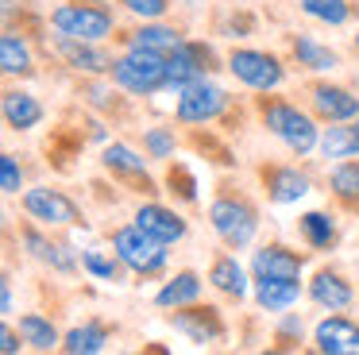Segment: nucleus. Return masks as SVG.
<instances>
[{
    "label": "nucleus",
    "mask_w": 359,
    "mask_h": 355,
    "mask_svg": "<svg viewBox=\"0 0 359 355\" xmlns=\"http://www.w3.org/2000/svg\"><path fill=\"white\" fill-rule=\"evenodd\" d=\"M251 108H255L259 128H263L271 139H278L294 159H309V154H317L320 128H325V123H320L309 108H302L297 100H290V97H278V93H255V105Z\"/></svg>",
    "instance_id": "nucleus-1"
},
{
    "label": "nucleus",
    "mask_w": 359,
    "mask_h": 355,
    "mask_svg": "<svg viewBox=\"0 0 359 355\" xmlns=\"http://www.w3.org/2000/svg\"><path fill=\"white\" fill-rule=\"evenodd\" d=\"M205 220H209L212 236L220 239V247H228V251H248L259 236L263 213H259V205L240 185L220 182L212 201H209V208H205Z\"/></svg>",
    "instance_id": "nucleus-2"
},
{
    "label": "nucleus",
    "mask_w": 359,
    "mask_h": 355,
    "mask_svg": "<svg viewBox=\"0 0 359 355\" xmlns=\"http://www.w3.org/2000/svg\"><path fill=\"white\" fill-rule=\"evenodd\" d=\"M47 31L86 39V43H109L116 39L120 20L109 0H58L47 12Z\"/></svg>",
    "instance_id": "nucleus-3"
},
{
    "label": "nucleus",
    "mask_w": 359,
    "mask_h": 355,
    "mask_svg": "<svg viewBox=\"0 0 359 355\" xmlns=\"http://www.w3.org/2000/svg\"><path fill=\"white\" fill-rule=\"evenodd\" d=\"M109 247L120 255V262L132 270V278H143V282L163 278L166 270H170V247H166L163 239H155L151 232H143L135 220L112 228L109 232Z\"/></svg>",
    "instance_id": "nucleus-4"
},
{
    "label": "nucleus",
    "mask_w": 359,
    "mask_h": 355,
    "mask_svg": "<svg viewBox=\"0 0 359 355\" xmlns=\"http://www.w3.org/2000/svg\"><path fill=\"white\" fill-rule=\"evenodd\" d=\"M228 77L248 93H278L290 77V62L263 46H232L224 54Z\"/></svg>",
    "instance_id": "nucleus-5"
},
{
    "label": "nucleus",
    "mask_w": 359,
    "mask_h": 355,
    "mask_svg": "<svg viewBox=\"0 0 359 355\" xmlns=\"http://www.w3.org/2000/svg\"><path fill=\"white\" fill-rule=\"evenodd\" d=\"M109 77L120 85V93L135 100H147L166 93V58L147 51H132V46H120V54L112 58Z\"/></svg>",
    "instance_id": "nucleus-6"
},
{
    "label": "nucleus",
    "mask_w": 359,
    "mask_h": 355,
    "mask_svg": "<svg viewBox=\"0 0 359 355\" xmlns=\"http://www.w3.org/2000/svg\"><path fill=\"white\" fill-rule=\"evenodd\" d=\"M101 170L112 178V182H120L124 189L132 193H143V197H158L163 193V182L158 178H151V159L147 151H135L132 143H124V139H109V143H101Z\"/></svg>",
    "instance_id": "nucleus-7"
},
{
    "label": "nucleus",
    "mask_w": 359,
    "mask_h": 355,
    "mask_svg": "<svg viewBox=\"0 0 359 355\" xmlns=\"http://www.w3.org/2000/svg\"><path fill=\"white\" fill-rule=\"evenodd\" d=\"M228 112H232V93L224 85H217L212 77L186 85L174 100V123L178 128H212Z\"/></svg>",
    "instance_id": "nucleus-8"
},
{
    "label": "nucleus",
    "mask_w": 359,
    "mask_h": 355,
    "mask_svg": "<svg viewBox=\"0 0 359 355\" xmlns=\"http://www.w3.org/2000/svg\"><path fill=\"white\" fill-rule=\"evenodd\" d=\"M20 208H24V216H32L35 224H43V228H50V232L86 228L89 224L86 208H81L66 189H58V185H27V189L20 193Z\"/></svg>",
    "instance_id": "nucleus-9"
},
{
    "label": "nucleus",
    "mask_w": 359,
    "mask_h": 355,
    "mask_svg": "<svg viewBox=\"0 0 359 355\" xmlns=\"http://www.w3.org/2000/svg\"><path fill=\"white\" fill-rule=\"evenodd\" d=\"M220 69H228V66H224V58L217 54V46L205 43V39H186V43L166 58V93L178 97L186 85L205 81V77L220 74Z\"/></svg>",
    "instance_id": "nucleus-10"
},
{
    "label": "nucleus",
    "mask_w": 359,
    "mask_h": 355,
    "mask_svg": "<svg viewBox=\"0 0 359 355\" xmlns=\"http://www.w3.org/2000/svg\"><path fill=\"white\" fill-rule=\"evenodd\" d=\"M20 247H24L27 259L43 262V267H47L50 274H62V278L81 274V251H74L70 243L55 239V236H50V228L35 224L32 216H27V220L20 224Z\"/></svg>",
    "instance_id": "nucleus-11"
},
{
    "label": "nucleus",
    "mask_w": 359,
    "mask_h": 355,
    "mask_svg": "<svg viewBox=\"0 0 359 355\" xmlns=\"http://www.w3.org/2000/svg\"><path fill=\"white\" fill-rule=\"evenodd\" d=\"M255 178H259V189H263L266 205H274V208H290L313 193L309 170L297 166V162H259Z\"/></svg>",
    "instance_id": "nucleus-12"
},
{
    "label": "nucleus",
    "mask_w": 359,
    "mask_h": 355,
    "mask_svg": "<svg viewBox=\"0 0 359 355\" xmlns=\"http://www.w3.org/2000/svg\"><path fill=\"white\" fill-rule=\"evenodd\" d=\"M166 321H170V328L178 332V336H186L194 347H220L228 340V321H224V313H220V305H212V301L182 305V309H174Z\"/></svg>",
    "instance_id": "nucleus-13"
},
{
    "label": "nucleus",
    "mask_w": 359,
    "mask_h": 355,
    "mask_svg": "<svg viewBox=\"0 0 359 355\" xmlns=\"http://www.w3.org/2000/svg\"><path fill=\"white\" fill-rule=\"evenodd\" d=\"M305 108L320 123H344L359 116V93L340 81H328V77H313V81H305Z\"/></svg>",
    "instance_id": "nucleus-14"
},
{
    "label": "nucleus",
    "mask_w": 359,
    "mask_h": 355,
    "mask_svg": "<svg viewBox=\"0 0 359 355\" xmlns=\"http://www.w3.org/2000/svg\"><path fill=\"white\" fill-rule=\"evenodd\" d=\"M47 54H55L70 74L81 77H109L112 58H116V54L104 51V43H86V39H70V35H50Z\"/></svg>",
    "instance_id": "nucleus-15"
},
{
    "label": "nucleus",
    "mask_w": 359,
    "mask_h": 355,
    "mask_svg": "<svg viewBox=\"0 0 359 355\" xmlns=\"http://www.w3.org/2000/svg\"><path fill=\"white\" fill-rule=\"evenodd\" d=\"M305 301L320 313H348L351 305L359 301V290L344 270L336 267H317L305 282Z\"/></svg>",
    "instance_id": "nucleus-16"
},
{
    "label": "nucleus",
    "mask_w": 359,
    "mask_h": 355,
    "mask_svg": "<svg viewBox=\"0 0 359 355\" xmlns=\"http://www.w3.org/2000/svg\"><path fill=\"white\" fill-rule=\"evenodd\" d=\"M286 62L302 74H313V77H328L344 66V54L336 46L320 43L317 35L309 31H290L286 35Z\"/></svg>",
    "instance_id": "nucleus-17"
},
{
    "label": "nucleus",
    "mask_w": 359,
    "mask_h": 355,
    "mask_svg": "<svg viewBox=\"0 0 359 355\" xmlns=\"http://www.w3.org/2000/svg\"><path fill=\"white\" fill-rule=\"evenodd\" d=\"M132 220L140 224L143 232H151L155 239H163L166 247H178V243H186V239H189V220H186V213H182L178 205H166V201H158V197L140 201V205H135V213H132Z\"/></svg>",
    "instance_id": "nucleus-18"
},
{
    "label": "nucleus",
    "mask_w": 359,
    "mask_h": 355,
    "mask_svg": "<svg viewBox=\"0 0 359 355\" xmlns=\"http://www.w3.org/2000/svg\"><path fill=\"white\" fill-rule=\"evenodd\" d=\"M305 262H309L305 251L271 239V243H259L251 251L248 267H251V278H290V282H305Z\"/></svg>",
    "instance_id": "nucleus-19"
},
{
    "label": "nucleus",
    "mask_w": 359,
    "mask_h": 355,
    "mask_svg": "<svg viewBox=\"0 0 359 355\" xmlns=\"http://www.w3.org/2000/svg\"><path fill=\"white\" fill-rule=\"evenodd\" d=\"M186 39H189L186 31L174 27V23H166V20H135V27L116 31V43L120 46L147 51V54H158V58H170Z\"/></svg>",
    "instance_id": "nucleus-20"
},
{
    "label": "nucleus",
    "mask_w": 359,
    "mask_h": 355,
    "mask_svg": "<svg viewBox=\"0 0 359 355\" xmlns=\"http://www.w3.org/2000/svg\"><path fill=\"white\" fill-rule=\"evenodd\" d=\"M317 355H359V321L348 313H325L309 332Z\"/></svg>",
    "instance_id": "nucleus-21"
},
{
    "label": "nucleus",
    "mask_w": 359,
    "mask_h": 355,
    "mask_svg": "<svg viewBox=\"0 0 359 355\" xmlns=\"http://www.w3.org/2000/svg\"><path fill=\"white\" fill-rule=\"evenodd\" d=\"M205 278H209V286L220 293L224 301H232V305H243V301L251 297V267H243L240 259H236L232 251H217L209 259V270H205Z\"/></svg>",
    "instance_id": "nucleus-22"
},
{
    "label": "nucleus",
    "mask_w": 359,
    "mask_h": 355,
    "mask_svg": "<svg viewBox=\"0 0 359 355\" xmlns=\"http://www.w3.org/2000/svg\"><path fill=\"white\" fill-rule=\"evenodd\" d=\"M0 69L8 81H27L39 74V54L32 46V35L16 31L12 23H4V35H0Z\"/></svg>",
    "instance_id": "nucleus-23"
},
{
    "label": "nucleus",
    "mask_w": 359,
    "mask_h": 355,
    "mask_svg": "<svg viewBox=\"0 0 359 355\" xmlns=\"http://www.w3.org/2000/svg\"><path fill=\"white\" fill-rule=\"evenodd\" d=\"M294 228H297V239L317 255H328L340 247V216L332 208H305L294 220Z\"/></svg>",
    "instance_id": "nucleus-24"
},
{
    "label": "nucleus",
    "mask_w": 359,
    "mask_h": 355,
    "mask_svg": "<svg viewBox=\"0 0 359 355\" xmlns=\"http://www.w3.org/2000/svg\"><path fill=\"white\" fill-rule=\"evenodd\" d=\"M0 112H4L8 131H16V135H27V131H35L43 120H47L43 100L35 97L32 89H20V85H8V89H4V97H0Z\"/></svg>",
    "instance_id": "nucleus-25"
},
{
    "label": "nucleus",
    "mask_w": 359,
    "mask_h": 355,
    "mask_svg": "<svg viewBox=\"0 0 359 355\" xmlns=\"http://www.w3.org/2000/svg\"><path fill=\"white\" fill-rule=\"evenodd\" d=\"M205 286H209V278H201L197 270H174V274L163 278V286L155 290V309H166V313H174V309L182 305H194V301L205 297Z\"/></svg>",
    "instance_id": "nucleus-26"
},
{
    "label": "nucleus",
    "mask_w": 359,
    "mask_h": 355,
    "mask_svg": "<svg viewBox=\"0 0 359 355\" xmlns=\"http://www.w3.org/2000/svg\"><path fill=\"white\" fill-rule=\"evenodd\" d=\"M305 297V282H290V278H251V301L259 305V313H286Z\"/></svg>",
    "instance_id": "nucleus-27"
},
{
    "label": "nucleus",
    "mask_w": 359,
    "mask_h": 355,
    "mask_svg": "<svg viewBox=\"0 0 359 355\" xmlns=\"http://www.w3.org/2000/svg\"><path fill=\"white\" fill-rule=\"evenodd\" d=\"M112 344V324L101 316H86L81 324L62 332V351L66 355H101Z\"/></svg>",
    "instance_id": "nucleus-28"
},
{
    "label": "nucleus",
    "mask_w": 359,
    "mask_h": 355,
    "mask_svg": "<svg viewBox=\"0 0 359 355\" xmlns=\"http://www.w3.org/2000/svg\"><path fill=\"white\" fill-rule=\"evenodd\" d=\"M317 154H320L325 162L359 159V128H355V120H344V123H325V128H320Z\"/></svg>",
    "instance_id": "nucleus-29"
},
{
    "label": "nucleus",
    "mask_w": 359,
    "mask_h": 355,
    "mask_svg": "<svg viewBox=\"0 0 359 355\" xmlns=\"http://www.w3.org/2000/svg\"><path fill=\"white\" fill-rule=\"evenodd\" d=\"M328 197L336 201V208L359 216V159L332 162V170H328Z\"/></svg>",
    "instance_id": "nucleus-30"
},
{
    "label": "nucleus",
    "mask_w": 359,
    "mask_h": 355,
    "mask_svg": "<svg viewBox=\"0 0 359 355\" xmlns=\"http://www.w3.org/2000/svg\"><path fill=\"white\" fill-rule=\"evenodd\" d=\"M16 328L24 332L27 351H62V332L47 313H20Z\"/></svg>",
    "instance_id": "nucleus-31"
},
{
    "label": "nucleus",
    "mask_w": 359,
    "mask_h": 355,
    "mask_svg": "<svg viewBox=\"0 0 359 355\" xmlns=\"http://www.w3.org/2000/svg\"><path fill=\"white\" fill-rule=\"evenodd\" d=\"M81 270H86L93 282H109V286H124L128 274H132L112 247L109 251H104V247H86V251H81Z\"/></svg>",
    "instance_id": "nucleus-32"
},
{
    "label": "nucleus",
    "mask_w": 359,
    "mask_h": 355,
    "mask_svg": "<svg viewBox=\"0 0 359 355\" xmlns=\"http://www.w3.org/2000/svg\"><path fill=\"white\" fill-rule=\"evenodd\" d=\"M297 12L320 27H348L359 15L355 0H297Z\"/></svg>",
    "instance_id": "nucleus-33"
},
{
    "label": "nucleus",
    "mask_w": 359,
    "mask_h": 355,
    "mask_svg": "<svg viewBox=\"0 0 359 355\" xmlns=\"http://www.w3.org/2000/svg\"><path fill=\"white\" fill-rule=\"evenodd\" d=\"M201 182H197V174H194V166L189 162H182V159H170L166 162V174H163V193H170L174 197V205H197L201 201Z\"/></svg>",
    "instance_id": "nucleus-34"
},
{
    "label": "nucleus",
    "mask_w": 359,
    "mask_h": 355,
    "mask_svg": "<svg viewBox=\"0 0 359 355\" xmlns=\"http://www.w3.org/2000/svg\"><path fill=\"white\" fill-rule=\"evenodd\" d=\"M140 147L147 151L151 162H170V159H178L182 135H178V128H174V123H151V128H143Z\"/></svg>",
    "instance_id": "nucleus-35"
},
{
    "label": "nucleus",
    "mask_w": 359,
    "mask_h": 355,
    "mask_svg": "<svg viewBox=\"0 0 359 355\" xmlns=\"http://www.w3.org/2000/svg\"><path fill=\"white\" fill-rule=\"evenodd\" d=\"M189 147H197L201 154H209V162H217L220 170H232L236 166V151L224 143V139H217L209 128H189Z\"/></svg>",
    "instance_id": "nucleus-36"
},
{
    "label": "nucleus",
    "mask_w": 359,
    "mask_h": 355,
    "mask_svg": "<svg viewBox=\"0 0 359 355\" xmlns=\"http://www.w3.org/2000/svg\"><path fill=\"white\" fill-rule=\"evenodd\" d=\"M0 189H4V197H20L27 189V170L12 151L0 154Z\"/></svg>",
    "instance_id": "nucleus-37"
},
{
    "label": "nucleus",
    "mask_w": 359,
    "mask_h": 355,
    "mask_svg": "<svg viewBox=\"0 0 359 355\" xmlns=\"http://www.w3.org/2000/svg\"><path fill=\"white\" fill-rule=\"evenodd\" d=\"M302 336H305V321L297 313H278V324H274V347H278V351H294L297 344H302Z\"/></svg>",
    "instance_id": "nucleus-38"
},
{
    "label": "nucleus",
    "mask_w": 359,
    "mask_h": 355,
    "mask_svg": "<svg viewBox=\"0 0 359 355\" xmlns=\"http://www.w3.org/2000/svg\"><path fill=\"white\" fill-rule=\"evenodd\" d=\"M132 20H166L174 0H116Z\"/></svg>",
    "instance_id": "nucleus-39"
},
{
    "label": "nucleus",
    "mask_w": 359,
    "mask_h": 355,
    "mask_svg": "<svg viewBox=\"0 0 359 355\" xmlns=\"http://www.w3.org/2000/svg\"><path fill=\"white\" fill-rule=\"evenodd\" d=\"M255 31V15L251 12H232L224 23H220V35L224 39H248Z\"/></svg>",
    "instance_id": "nucleus-40"
},
{
    "label": "nucleus",
    "mask_w": 359,
    "mask_h": 355,
    "mask_svg": "<svg viewBox=\"0 0 359 355\" xmlns=\"http://www.w3.org/2000/svg\"><path fill=\"white\" fill-rule=\"evenodd\" d=\"M24 347H27L24 344V332L12 324V316H4V324H0V351H4V355H20Z\"/></svg>",
    "instance_id": "nucleus-41"
},
{
    "label": "nucleus",
    "mask_w": 359,
    "mask_h": 355,
    "mask_svg": "<svg viewBox=\"0 0 359 355\" xmlns=\"http://www.w3.org/2000/svg\"><path fill=\"white\" fill-rule=\"evenodd\" d=\"M0 313L16 316V290H12V274L4 270V282H0Z\"/></svg>",
    "instance_id": "nucleus-42"
},
{
    "label": "nucleus",
    "mask_w": 359,
    "mask_h": 355,
    "mask_svg": "<svg viewBox=\"0 0 359 355\" xmlns=\"http://www.w3.org/2000/svg\"><path fill=\"white\" fill-rule=\"evenodd\" d=\"M351 46H355V54H359V31H355V35H351Z\"/></svg>",
    "instance_id": "nucleus-43"
},
{
    "label": "nucleus",
    "mask_w": 359,
    "mask_h": 355,
    "mask_svg": "<svg viewBox=\"0 0 359 355\" xmlns=\"http://www.w3.org/2000/svg\"><path fill=\"white\" fill-rule=\"evenodd\" d=\"M4 4H16V0H4Z\"/></svg>",
    "instance_id": "nucleus-44"
},
{
    "label": "nucleus",
    "mask_w": 359,
    "mask_h": 355,
    "mask_svg": "<svg viewBox=\"0 0 359 355\" xmlns=\"http://www.w3.org/2000/svg\"><path fill=\"white\" fill-rule=\"evenodd\" d=\"M355 128H359V116H355Z\"/></svg>",
    "instance_id": "nucleus-45"
}]
</instances>
